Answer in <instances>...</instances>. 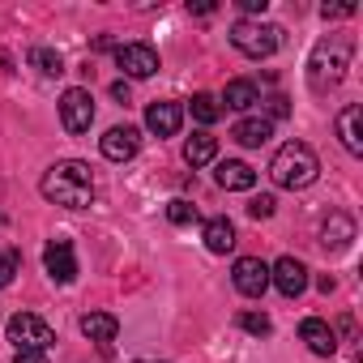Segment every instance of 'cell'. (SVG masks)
<instances>
[{"instance_id":"obj_3","label":"cell","mask_w":363,"mask_h":363,"mask_svg":"<svg viewBox=\"0 0 363 363\" xmlns=\"http://www.w3.org/2000/svg\"><path fill=\"white\" fill-rule=\"evenodd\" d=\"M269 175H274L278 189H308L312 179L320 175V162H316V154H312L303 141H286V145L274 154Z\"/></svg>"},{"instance_id":"obj_13","label":"cell","mask_w":363,"mask_h":363,"mask_svg":"<svg viewBox=\"0 0 363 363\" xmlns=\"http://www.w3.org/2000/svg\"><path fill=\"white\" fill-rule=\"evenodd\" d=\"M214 179H218V189H227V193H248L257 184V171L248 162H240V158H227V162H218Z\"/></svg>"},{"instance_id":"obj_23","label":"cell","mask_w":363,"mask_h":363,"mask_svg":"<svg viewBox=\"0 0 363 363\" xmlns=\"http://www.w3.org/2000/svg\"><path fill=\"white\" fill-rule=\"evenodd\" d=\"M30 65L39 69V73H48V77H56V73H65V60L52 52V48H35L30 52Z\"/></svg>"},{"instance_id":"obj_16","label":"cell","mask_w":363,"mask_h":363,"mask_svg":"<svg viewBox=\"0 0 363 363\" xmlns=\"http://www.w3.org/2000/svg\"><path fill=\"white\" fill-rule=\"evenodd\" d=\"M359 120H363V107L359 103L342 107V116H337V137H342V145L350 154H363V128H359Z\"/></svg>"},{"instance_id":"obj_10","label":"cell","mask_w":363,"mask_h":363,"mask_svg":"<svg viewBox=\"0 0 363 363\" xmlns=\"http://www.w3.org/2000/svg\"><path fill=\"white\" fill-rule=\"evenodd\" d=\"M116 65L128 73V77H154L158 73V52L150 43H124L116 52Z\"/></svg>"},{"instance_id":"obj_19","label":"cell","mask_w":363,"mask_h":363,"mask_svg":"<svg viewBox=\"0 0 363 363\" xmlns=\"http://www.w3.org/2000/svg\"><path fill=\"white\" fill-rule=\"evenodd\" d=\"M214 154H218V137H210V133H193L184 141V162L189 167H206V162H214Z\"/></svg>"},{"instance_id":"obj_31","label":"cell","mask_w":363,"mask_h":363,"mask_svg":"<svg viewBox=\"0 0 363 363\" xmlns=\"http://www.w3.org/2000/svg\"><path fill=\"white\" fill-rule=\"evenodd\" d=\"M240 9H244V13H265L269 0H240Z\"/></svg>"},{"instance_id":"obj_21","label":"cell","mask_w":363,"mask_h":363,"mask_svg":"<svg viewBox=\"0 0 363 363\" xmlns=\"http://www.w3.org/2000/svg\"><path fill=\"white\" fill-rule=\"evenodd\" d=\"M223 103H227L231 111H248L252 103H261V94H257V86H252V82L235 77V82H227V94H223Z\"/></svg>"},{"instance_id":"obj_25","label":"cell","mask_w":363,"mask_h":363,"mask_svg":"<svg viewBox=\"0 0 363 363\" xmlns=\"http://www.w3.org/2000/svg\"><path fill=\"white\" fill-rule=\"evenodd\" d=\"M167 218H171L175 227H189V223L197 218V206H193V201H171V206H167Z\"/></svg>"},{"instance_id":"obj_15","label":"cell","mask_w":363,"mask_h":363,"mask_svg":"<svg viewBox=\"0 0 363 363\" xmlns=\"http://www.w3.org/2000/svg\"><path fill=\"white\" fill-rule=\"evenodd\" d=\"M299 337H303V342H308V350H312V354H320V359H329V354L337 350L333 329H329L325 320H316V316H308V320L299 325Z\"/></svg>"},{"instance_id":"obj_11","label":"cell","mask_w":363,"mask_h":363,"mask_svg":"<svg viewBox=\"0 0 363 363\" xmlns=\"http://www.w3.org/2000/svg\"><path fill=\"white\" fill-rule=\"evenodd\" d=\"M269 282H274L286 299H295V295H303V286H308V269H303V261L282 257V261L269 269Z\"/></svg>"},{"instance_id":"obj_8","label":"cell","mask_w":363,"mask_h":363,"mask_svg":"<svg viewBox=\"0 0 363 363\" xmlns=\"http://www.w3.org/2000/svg\"><path fill=\"white\" fill-rule=\"evenodd\" d=\"M231 278H235V291H240V295L261 299L265 286H269V265H265L261 257H240L235 269H231Z\"/></svg>"},{"instance_id":"obj_6","label":"cell","mask_w":363,"mask_h":363,"mask_svg":"<svg viewBox=\"0 0 363 363\" xmlns=\"http://www.w3.org/2000/svg\"><path fill=\"white\" fill-rule=\"evenodd\" d=\"M60 124L73 137L90 133V124H94V99H90V90H82V86L65 90V99H60Z\"/></svg>"},{"instance_id":"obj_28","label":"cell","mask_w":363,"mask_h":363,"mask_svg":"<svg viewBox=\"0 0 363 363\" xmlns=\"http://www.w3.org/2000/svg\"><path fill=\"white\" fill-rule=\"evenodd\" d=\"M286 116H291V99H286V94H274V99H269V124H274V120H286Z\"/></svg>"},{"instance_id":"obj_22","label":"cell","mask_w":363,"mask_h":363,"mask_svg":"<svg viewBox=\"0 0 363 363\" xmlns=\"http://www.w3.org/2000/svg\"><path fill=\"white\" fill-rule=\"evenodd\" d=\"M223 116V103L214 99V94H193V120H201V124H214Z\"/></svg>"},{"instance_id":"obj_9","label":"cell","mask_w":363,"mask_h":363,"mask_svg":"<svg viewBox=\"0 0 363 363\" xmlns=\"http://www.w3.org/2000/svg\"><path fill=\"white\" fill-rule=\"evenodd\" d=\"M99 150H103V158H111V162H128V158L141 150V133H137L133 124H116V128L103 133Z\"/></svg>"},{"instance_id":"obj_14","label":"cell","mask_w":363,"mask_h":363,"mask_svg":"<svg viewBox=\"0 0 363 363\" xmlns=\"http://www.w3.org/2000/svg\"><path fill=\"white\" fill-rule=\"evenodd\" d=\"M350 240H354V223L346 214H329L320 223V248L325 252H342V248H350Z\"/></svg>"},{"instance_id":"obj_12","label":"cell","mask_w":363,"mask_h":363,"mask_svg":"<svg viewBox=\"0 0 363 363\" xmlns=\"http://www.w3.org/2000/svg\"><path fill=\"white\" fill-rule=\"evenodd\" d=\"M179 124H184V107L179 103H150L145 107V128L154 137H175Z\"/></svg>"},{"instance_id":"obj_27","label":"cell","mask_w":363,"mask_h":363,"mask_svg":"<svg viewBox=\"0 0 363 363\" xmlns=\"http://www.w3.org/2000/svg\"><path fill=\"white\" fill-rule=\"evenodd\" d=\"M274 206H278V201H274L269 193H261V197H252V201H248V214L261 223V218H269V214H274Z\"/></svg>"},{"instance_id":"obj_32","label":"cell","mask_w":363,"mask_h":363,"mask_svg":"<svg viewBox=\"0 0 363 363\" xmlns=\"http://www.w3.org/2000/svg\"><path fill=\"white\" fill-rule=\"evenodd\" d=\"M111 99H120V103H128V82H116V86H111Z\"/></svg>"},{"instance_id":"obj_7","label":"cell","mask_w":363,"mask_h":363,"mask_svg":"<svg viewBox=\"0 0 363 363\" xmlns=\"http://www.w3.org/2000/svg\"><path fill=\"white\" fill-rule=\"evenodd\" d=\"M43 265H48V274H52V282H60V286H69V282L77 278V257H73V244H69L65 235H56V240H48V248H43Z\"/></svg>"},{"instance_id":"obj_18","label":"cell","mask_w":363,"mask_h":363,"mask_svg":"<svg viewBox=\"0 0 363 363\" xmlns=\"http://www.w3.org/2000/svg\"><path fill=\"white\" fill-rule=\"evenodd\" d=\"M82 333H86L90 342H116L120 320H116L111 312H86V316H82Z\"/></svg>"},{"instance_id":"obj_17","label":"cell","mask_w":363,"mask_h":363,"mask_svg":"<svg viewBox=\"0 0 363 363\" xmlns=\"http://www.w3.org/2000/svg\"><path fill=\"white\" fill-rule=\"evenodd\" d=\"M231 137H235L240 145H265V141L274 137V124H269L265 116H248V120H240V124L231 128Z\"/></svg>"},{"instance_id":"obj_24","label":"cell","mask_w":363,"mask_h":363,"mask_svg":"<svg viewBox=\"0 0 363 363\" xmlns=\"http://www.w3.org/2000/svg\"><path fill=\"white\" fill-rule=\"evenodd\" d=\"M18 269H22V252L18 248H5V252H0V286H9Z\"/></svg>"},{"instance_id":"obj_26","label":"cell","mask_w":363,"mask_h":363,"mask_svg":"<svg viewBox=\"0 0 363 363\" xmlns=\"http://www.w3.org/2000/svg\"><path fill=\"white\" fill-rule=\"evenodd\" d=\"M240 325H244V329H248V333H257V337H265V333H269V329H274V325H269V316H265V312H244V316H240Z\"/></svg>"},{"instance_id":"obj_1","label":"cell","mask_w":363,"mask_h":363,"mask_svg":"<svg viewBox=\"0 0 363 363\" xmlns=\"http://www.w3.org/2000/svg\"><path fill=\"white\" fill-rule=\"evenodd\" d=\"M39 193H43L48 201L65 206V210H86V206L94 201V171H90V162H77V158L56 162V167L43 171Z\"/></svg>"},{"instance_id":"obj_5","label":"cell","mask_w":363,"mask_h":363,"mask_svg":"<svg viewBox=\"0 0 363 363\" xmlns=\"http://www.w3.org/2000/svg\"><path fill=\"white\" fill-rule=\"evenodd\" d=\"M5 333H9V342H13L18 350H48V346L56 342L52 325H48V320H39L35 312H18V316H9Z\"/></svg>"},{"instance_id":"obj_20","label":"cell","mask_w":363,"mask_h":363,"mask_svg":"<svg viewBox=\"0 0 363 363\" xmlns=\"http://www.w3.org/2000/svg\"><path fill=\"white\" fill-rule=\"evenodd\" d=\"M206 248L218 252V257L231 252V248H235V227H231L227 218H210V223H206Z\"/></svg>"},{"instance_id":"obj_30","label":"cell","mask_w":363,"mask_h":363,"mask_svg":"<svg viewBox=\"0 0 363 363\" xmlns=\"http://www.w3.org/2000/svg\"><path fill=\"white\" fill-rule=\"evenodd\" d=\"M13 363H48V350H18Z\"/></svg>"},{"instance_id":"obj_29","label":"cell","mask_w":363,"mask_h":363,"mask_svg":"<svg viewBox=\"0 0 363 363\" xmlns=\"http://www.w3.org/2000/svg\"><path fill=\"white\" fill-rule=\"evenodd\" d=\"M354 13V0H342V5H320V18L329 22V18H350Z\"/></svg>"},{"instance_id":"obj_4","label":"cell","mask_w":363,"mask_h":363,"mask_svg":"<svg viewBox=\"0 0 363 363\" xmlns=\"http://www.w3.org/2000/svg\"><path fill=\"white\" fill-rule=\"evenodd\" d=\"M231 43H235V52H244V56H252V60H265V56H274V52H278L282 30H278L274 22L240 18V22L231 26Z\"/></svg>"},{"instance_id":"obj_2","label":"cell","mask_w":363,"mask_h":363,"mask_svg":"<svg viewBox=\"0 0 363 363\" xmlns=\"http://www.w3.org/2000/svg\"><path fill=\"white\" fill-rule=\"evenodd\" d=\"M346 65H350V39H320L312 48V60H308V86L316 94L333 90L342 77H346Z\"/></svg>"}]
</instances>
